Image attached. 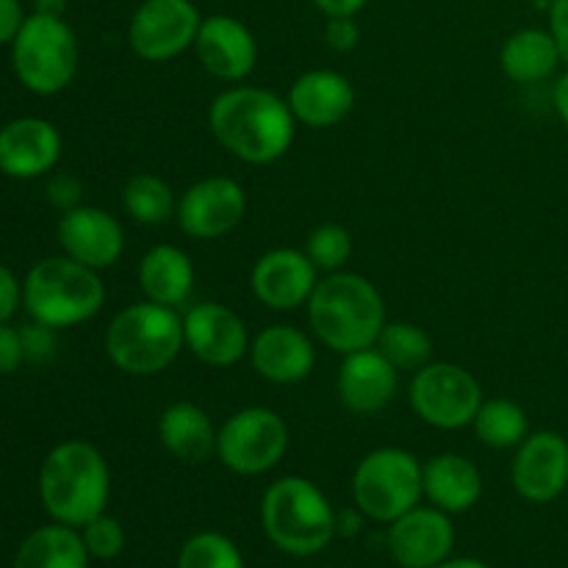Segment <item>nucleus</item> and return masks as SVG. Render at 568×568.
<instances>
[{"label":"nucleus","mask_w":568,"mask_h":568,"mask_svg":"<svg viewBox=\"0 0 568 568\" xmlns=\"http://www.w3.org/2000/svg\"><path fill=\"white\" fill-rule=\"evenodd\" d=\"M308 322L325 347L349 355L355 349L375 347L386 325V305L369 277L344 270L331 272L320 277L311 294Z\"/></svg>","instance_id":"f03ea898"},{"label":"nucleus","mask_w":568,"mask_h":568,"mask_svg":"<svg viewBox=\"0 0 568 568\" xmlns=\"http://www.w3.org/2000/svg\"><path fill=\"white\" fill-rule=\"evenodd\" d=\"M64 139L42 116H20L0 128V172L14 181H33L59 164Z\"/></svg>","instance_id":"f3484780"},{"label":"nucleus","mask_w":568,"mask_h":568,"mask_svg":"<svg viewBox=\"0 0 568 568\" xmlns=\"http://www.w3.org/2000/svg\"><path fill=\"white\" fill-rule=\"evenodd\" d=\"M375 347L397 366L399 372H416L433 358V342L414 322H386Z\"/></svg>","instance_id":"c756f323"},{"label":"nucleus","mask_w":568,"mask_h":568,"mask_svg":"<svg viewBox=\"0 0 568 568\" xmlns=\"http://www.w3.org/2000/svg\"><path fill=\"white\" fill-rule=\"evenodd\" d=\"M26 9L20 0H0V44H11L26 22Z\"/></svg>","instance_id":"58836bf2"},{"label":"nucleus","mask_w":568,"mask_h":568,"mask_svg":"<svg viewBox=\"0 0 568 568\" xmlns=\"http://www.w3.org/2000/svg\"><path fill=\"white\" fill-rule=\"evenodd\" d=\"M122 209L139 225H166L178 214V197L164 178L139 172L122 189Z\"/></svg>","instance_id":"cd10ccee"},{"label":"nucleus","mask_w":568,"mask_h":568,"mask_svg":"<svg viewBox=\"0 0 568 568\" xmlns=\"http://www.w3.org/2000/svg\"><path fill=\"white\" fill-rule=\"evenodd\" d=\"M83 544L89 549V558L98 560H114L116 555L125 549V530H122L120 521L109 514L94 516L92 521L81 527Z\"/></svg>","instance_id":"473e14b6"},{"label":"nucleus","mask_w":568,"mask_h":568,"mask_svg":"<svg viewBox=\"0 0 568 568\" xmlns=\"http://www.w3.org/2000/svg\"><path fill=\"white\" fill-rule=\"evenodd\" d=\"M105 286L98 270L78 264L70 255L37 261L22 281V305L42 325L75 327L100 314Z\"/></svg>","instance_id":"39448f33"},{"label":"nucleus","mask_w":568,"mask_h":568,"mask_svg":"<svg viewBox=\"0 0 568 568\" xmlns=\"http://www.w3.org/2000/svg\"><path fill=\"white\" fill-rule=\"evenodd\" d=\"M22 305V283L9 266L0 264V322H9Z\"/></svg>","instance_id":"4c0bfd02"},{"label":"nucleus","mask_w":568,"mask_h":568,"mask_svg":"<svg viewBox=\"0 0 568 568\" xmlns=\"http://www.w3.org/2000/svg\"><path fill=\"white\" fill-rule=\"evenodd\" d=\"M159 438L172 458L183 464H205L216 455V427L194 403H172L159 416Z\"/></svg>","instance_id":"393cba45"},{"label":"nucleus","mask_w":568,"mask_h":568,"mask_svg":"<svg viewBox=\"0 0 568 568\" xmlns=\"http://www.w3.org/2000/svg\"><path fill=\"white\" fill-rule=\"evenodd\" d=\"M203 14L194 0H142L128 26V44L144 61H170L194 48Z\"/></svg>","instance_id":"9b49d317"},{"label":"nucleus","mask_w":568,"mask_h":568,"mask_svg":"<svg viewBox=\"0 0 568 568\" xmlns=\"http://www.w3.org/2000/svg\"><path fill=\"white\" fill-rule=\"evenodd\" d=\"M111 494L109 460L98 447L70 438L55 444L39 469V499L53 521L83 527L105 514Z\"/></svg>","instance_id":"7ed1b4c3"},{"label":"nucleus","mask_w":568,"mask_h":568,"mask_svg":"<svg viewBox=\"0 0 568 568\" xmlns=\"http://www.w3.org/2000/svg\"><path fill=\"white\" fill-rule=\"evenodd\" d=\"M516 494L527 503L547 505L568 488V442L555 430H536L516 447L510 464Z\"/></svg>","instance_id":"ddd939ff"},{"label":"nucleus","mask_w":568,"mask_h":568,"mask_svg":"<svg viewBox=\"0 0 568 568\" xmlns=\"http://www.w3.org/2000/svg\"><path fill=\"white\" fill-rule=\"evenodd\" d=\"M338 399L347 410L361 416L388 408L399 386V369L377 347L355 349L344 355L338 369Z\"/></svg>","instance_id":"6ab92c4d"},{"label":"nucleus","mask_w":568,"mask_h":568,"mask_svg":"<svg viewBox=\"0 0 568 568\" xmlns=\"http://www.w3.org/2000/svg\"><path fill=\"white\" fill-rule=\"evenodd\" d=\"M264 532L281 552L316 555L333 541L338 516L325 494L311 480L297 475L281 477L266 488L261 499Z\"/></svg>","instance_id":"423d86ee"},{"label":"nucleus","mask_w":568,"mask_h":568,"mask_svg":"<svg viewBox=\"0 0 568 568\" xmlns=\"http://www.w3.org/2000/svg\"><path fill=\"white\" fill-rule=\"evenodd\" d=\"M471 427H475V436L480 438V444L491 449H516L530 436L527 410L519 403L505 397L483 399Z\"/></svg>","instance_id":"c85d7f7f"},{"label":"nucleus","mask_w":568,"mask_h":568,"mask_svg":"<svg viewBox=\"0 0 568 568\" xmlns=\"http://www.w3.org/2000/svg\"><path fill=\"white\" fill-rule=\"evenodd\" d=\"M320 283V270L305 250L277 247L261 255L250 272V288L255 300L272 311H294L308 305Z\"/></svg>","instance_id":"dca6fc26"},{"label":"nucleus","mask_w":568,"mask_h":568,"mask_svg":"<svg viewBox=\"0 0 568 568\" xmlns=\"http://www.w3.org/2000/svg\"><path fill=\"white\" fill-rule=\"evenodd\" d=\"M183 344L205 366H236L250 355L247 325L233 308L220 303L192 305L183 314Z\"/></svg>","instance_id":"4468645a"},{"label":"nucleus","mask_w":568,"mask_h":568,"mask_svg":"<svg viewBox=\"0 0 568 568\" xmlns=\"http://www.w3.org/2000/svg\"><path fill=\"white\" fill-rule=\"evenodd\" d=\"M20 336H22V347H26L28 364H48V361L55 355V347H59L55 327L42 325V322L37 320L22 325Z\"/></svg>","instance_id":"72a5a7b5"},{"label":"nucleus","mask_w":568,"mask_h":568,"mask_svg":"<svg viewBox=\"0 0 568 568\" xmlns=\"http://www.w3.org/2000/svg\"><path fill=\"white\" fill-rule=\"evenodd\" d=\"M55 236L64 255L98 272L114 266L125 250V231L120 220L98 205H75L64 211L55 225Z\"/></svg>","instance_id":"2eb2a0df"},{"label":"nucleus","mask_w":568,"mask_h":568,"mask_svg":"<svg viewBox=\"0 0 568 568\" xmlns=\"http://www.w3.org/2000/svg\"><path fill=\"white\" fill-rule=\"evenodd\" d=\"M288 442L286 419L277 410L253 405L227 416L216 433V455L236 475L255 477L281 464Z\"/></svg>","instance_id":"9d476101"},{"label":"nucleus","mask_w":568,"mask_h":568,"mask_svg":"<svg viewBox=\"0 0 568 568\" xmlns=\"http://www.w3.org/2000/svg\"><path fill=\"white\" fill-rule=\"evenodd\" d=\"M250 364L264 381L294 386L314 372L316 349L300 327L270 325L250 342Z\"/></svg>","instance_id":"412c9836"},{"label":"nucleus","mask_w":568,"mask_h":568,"mask_svg":"<svg viewBox=\"0 0 568 568\" xmlns=\"http://www.w3.org/2000/svg\"><path fill=\"white\" fill-rule=\"evenodd\" d=\"M33 11L48 17H64L67 0H33Z\"/></svg>","instance_id":"37998d69"},{"label":"nucleus","mask_w":568,"mask_h":568,"mask_svg":"<svg viewBox=\"0 0 568 568\" xmlns=\"http://www.w3.org/2000/svg\"><path fill=\"white\" fill-rule=\"evenodd\" d=\"M422 497V464L408 449H372L355 466L353 499L366 519L392 525L414 510Z\"/></svg>","instance_id":"6e6552de"},{"label":"nucleus","mask_w":568,"mask_h":568,"mask_svg":"<svg viewBox=\"0 0 568 568\" xmlns=\"http://www.w3.org/2000/svg\"><path fill=\"white\" fill-rule=\"evenodd\" d=\"M194 264L175 244H155L139 261V286L150 303L181 308L194 292Z\"/></svg>","instance_id":"b1692460"},{"label":"nucleus","mask_w":568,"mask_h":568,"mask_svg":"<svg viewBox=\"0 0 568 568\" xmlns=\"http://www.w3.org/2000/svg\"><path fill=\"white\" fill-rule=\"evenodd\" d=\"M294 120L322 131L347 120L355 109V87L336 70H308L288 89Z\"/></svg>","instance_id":"4be33fe9"},{"label":"nucleus","mask_w":568,"mask_h":568,"mask_svg":"<svg viewBox=\"0 0 568 568\" xmlns=\"http://www.w3.org/2000/svg\"><path fill=\"white\" fill-rule=\"evenodd\" d=\"M209 128L227 153L244 164L264 166L292 150L297 120L281 94L258 87H231L211 100Z\"/></svg>","instance_id":"f257e3e1"},{"label":"nucleus","mask_w":568,"mask_h":568,"mask_svg":"<svg viewBox=\"0 0 568 568\" xmlns=\"http://www.w3.org/2000/svg\"><path fill=\"white\" fill-rule=\"evenodd\" d=\"M305 255L314 261L320 272H342L344 264L353 258V233L336 222L316 225L305 239Z\"/></svg>","instance_id":"7c9ffc66"},{"label":"nucleus","mask_w":568,"mask_h":568,"mask_svg":"<svg viewBox=\"0 0 568 568\" xmlns=\"http://www.w3.org/2000/svg\"><path fill=\"white\" fill-rule=\"evenodd\" d=\"M552 100H555V111H558V116L564 120V125L568 128V70L558 78V83H555Z\"/></svg>","instance_id":"79ce46f5"},{"label":"nucleus","mask_w":568,"mask_h":568,"mask_svg":"<svg viewBox=\"0 0 568 568\" xmlns=\"http://www.w3.org/2000/svg\"><path fill=\"white\" fill-rule=\"evenodd\" d=\"M183 344V316L159 303L128 305L105 331V353L111 364L131 377L161 375L178 361Z\"/></svg>","instance_id":"20e7f679"},{"label":"nucleus","mask_w":568,"mask_h":568,"mask_svg":"<svg viewBox=\"0 0 568 568\" xmlns=\"http://www.w3.org/2000/svg\"><path fill=\"white\" fill-rule=\"evenodd\" d=\"M433 568H488L480 560H471V558H460V560H444V564L433 566Z\"/></svg>","instance_id":"c03bdc74"},{"label":"nucleus","mask_w":568,"mask_h":568,"mask_svg":"<svg viewBox=\"0 0 568 568\" xmlns=\"http://www.w3.org/2000/svg\"><path fill=\"white\" fill-rule=\"evenodd\" d=\"M422 488L433 508L444 514H466L483 497V475L458 453L433 455L422 464Z\"/></svg>","instance_id":"5701e85b"},{"label":"nucleus","mask_w":568,"mask_h":568,"mask_svg":"<svg viewBox=\"0 0 568 568\" xmlns=\"http://www.w3.org/2000/svg\"><path fill=\"white\" fill-rule=\"evenodd\" d=\"M81 194H83V183L78 181L75 175H70V172H55V175H50L48 203L55 205L61 214L75 209V205H81Z\"/></svg>","instance_id":"f704fd0d"},{"label":"nucleus","mask_w":568,"mask_h":568,"mask_svg":"<svg viewBox=\"0 0 568 568\" xmlns=\"http://www.w3.org/2000/svg\"><path fill=\"white\" fill-rule=\"evenodd\" d=\"M89 549L78 527L48 525L20 544L14 568H87Z\"/></svg>","instance_id":"bb28decb"},{"label":"nucleus","mask_w":568,"mask_h":568,"mask_svg":"<svg viewBox=\"0 0 568 568\" xmlns=\"http://www.w3.org/2000/svg\"><path fill=\"white\" fill-rule=\"evenodd\" d=\"M325 42L336 53H349V50L358 48L361 28L355 22V17H327Z\"/></svg>","instance_id":"c9c22d12"},{"label":"nucleus","mask_w":568,"mask_h":568,"mask_svg":"<svg viewBox=\"0 0 568 568\" xmlns=\"http://www.w3.org/2000/svg\"><path fill=\"white\" fill-rule=\"evenodd\" d=\"M483 388L469 369L449 361H430L414 372L408 403L425 425L436 430H464L483 405Z\"/></svg>","instance_id":"1a4fd4ad"},{"label":"nucleus","mask_w":568,"mask_h":568,"mask_svg":"<svg viewBox=\"0 0 568 568\" xmlns=\"http://www.w3.org/2000/svg\"><path fill=\"white\" fill-rule=\"evenodd\" d=\"M247 214V194L242 183L225 175H211L192 183L178 197V225L186 236L211 242L236 231Z\"/></svg>","instance_id":"f8f14e48"},{"label":"nucleus","mask_w":568,"mask_h":568,"mask_svg":"<svg viewBox=\"0 0 568 568\" xmlns=\"http://www.w3.org/2000/svg\"><path fill=\"white\" fill-rule=\"evenodd\" d=\"M194 53L203 70L220 81H244L258 64V42L253 31L231 14L203 17Z\"/></svg>","instance_id":"a211bd4d"},{"label":"nucleus","mask_w":568,"mask_h":568,"mask_svg":"<svg viewBox=\"0 0 568 568\" xmlns=\"http://www.w3.org/2000/svg\"><path fill=\"white\" fill-rule=\"evenodd\" d=\"M560 64L564 55L549 28H521L510 33L499 50V67L516 83L547 81Z\"/></svg>","instance_id":"a878e982"},{"label":"nucleus","mask_w":568,"mask_h":568,"mask_svg":"<svg viewBox=\"0 0 568 568\" xmlns=\"http://www.w3.org/2000/svg\"><path fill=\"white\" fill-rule=\"evenodd\" d=\"M26 364V347H22L20 327L0 322V375H11Z\"/></svg>","instance_id":"e433bc0d"},{"label":"nucleus","mask_w":568,"mask_h":568,"mask_svg":"<svg viewBox=\"0 0 568 568\" xmlns=\"http://www.w3.org/2000/svg\"><path fill=\"white\" fill-rule=\"evenodd\" d=\"M369 0H314L316 9L325 17H355Z\"/></svg>","instance_id":"a19ab883"},{"label":"nucleus","mask_w":568,"mask_h":568,"mask_svg":"<svg viewBox=\"0 0 568 568\" xmlns=\"http://www.w3.org/2000/svg\"><path fill=\"white\" fill-rule=\"evenodd\" d=\"M549 31L558 39L560 55H564V64L568 67V0H552L549 3Z\"/></svg>","instance_id":"ea45409f"},{"label":"nucleus","mask_w":568,"mask_h":568,"mask_svg":"<svg viewBox=\"0 0 568 568\" xmlns=\"http://www.w3.org/2000/svg\"><path fill=\"white\" fill-rule=\"evenodd\" d=\"M81 61L75 31L64 17L28 14L20 33L11 42V67L28 92L50 94L64 92L72 83Z\"/></svg>","instance_id":"0eeeda50"},{"label":"nucleus","mask_w":568,"mask_h":568,"mask_svg":"<svg viewBox=\"0 0 568 568\" xmlns=\"http://www.w3.org/2000/svg\"><path fill=\"white\" fill-rule=\"evenodd\" d=\"M455 544V527L449 514L416 505L388 530V547L403 568H433L447 560Z\"/></svg>","instance_id":"aec40b11"},{"label":"nucleus","mask_w":568,"mask_h":568,"mask_svg":"<svg viewBox=\"0 0 568 568\" xmlns=\"http://www.w3.org/2000/svg\"><path fill=\"white\" fill-rule=\"evenodd\" d=\"M178 568H244L242 552L220 532H197L183 544Z\"/></svg>","instance_id":"2f4dec72"}]
</instances>
